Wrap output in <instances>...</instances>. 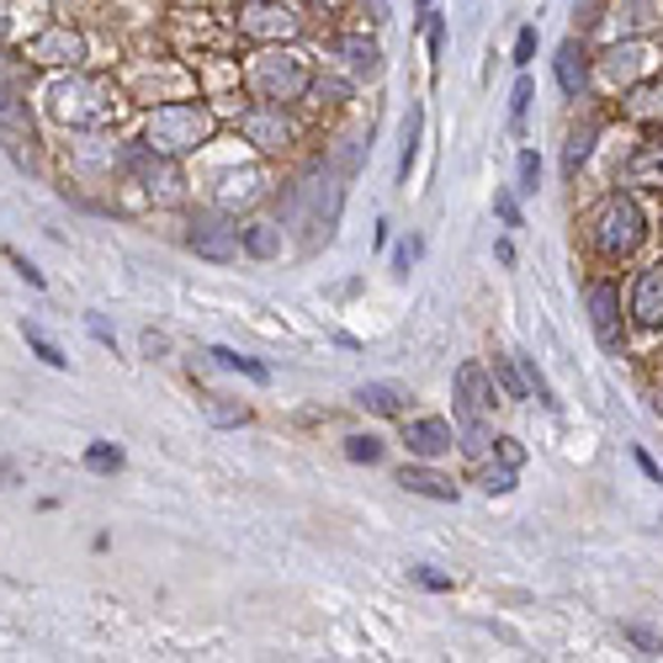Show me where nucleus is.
I'll list each match as a JSON object with an SVG mask.
<instances>
[{
	"mask_svg": "<svg viewBox=\"0 0 663 663\" xmlns=\"http://www.w3.org/2000/svg\"><path fill=\"white\" fill-rule=\"evenodd\" d=\"M494 446H499V462H510V468H521V462H525L521 441H510V435H504V441H494Z\"/></svg>",
	"mask_w": 663,
	"mask_h": 663,
	"instance_id": "38",
	"label": "nucleus"
},
{
	"mask_svg": "<svg viewBox=\"0 0 663 663\" xmlns=\"http://www.w3.org/2000/svg\"><path fill=\"white\" fill-rule=\"evenodd\" d=\"M122 165H128V175H133V181H139V187L149 191L160 208H175V202L187 197V191H181V187H187V181H181V165H175L170 154H154L149 143L128 149V154H122Z\"/></svg>",
	"mask_w": 663,
	"mask_h": 663,
	"instance_id": "5",
	"label": "nucleus"
},
{
	"mask_svg": "<svg viewBox=\"0 0 663 663\" xmlns=\"http://www.w3.org/2000/svg\"><path fill=\"white\" fill-rule=\"evenodd\" d=\"M626 112L637 122H659L663 118V80H647V86H637V91L626 96Z\"/></svg>",
	"mask_w": 663,
	"mask_h": 663,
	"instance_id": "21",
	"label": "nucleus"
},
{
	"mask_svg": "<svg viewBox=\"0 0 663 663\" xmlns=\"http://www.w3.org/2000/svg\"><path fill=\"white\" fill-rule=\"evenodd\" d=\"M86 324H91V334H96V340H101V345H112V330H107V324H101L96 313H91V319H86Z\"/></svg>",
	"mask_w": 663,
	"mask_h": 663,
	"instance_id": "43",
	"label": "nucleus"
},
{
	"mask_svg": "<svg viewBox=\"0 0 663 663\" xmlns=\"http://www.w3.org/2000/svg\"><path fill=\"white\" fill-rule=\"evenodd\" d=\"M223 366V372H244V378H255V382H271V366H261V361H250V355H239V351H229V345H213L208 351Z\"/></svg>",
	"mask_w": 663,
	"mask_h": 663,
	"instance_id": "23",
	"label": "nucleus"
},
{
	"mask_svg": "<svg viewBox=\"0 0 663 663\" xmlns=\"http://www.w3.org/2000/svg\"><path fill=\"white\" fill-rule=\"evenodd\" d=\"M309 96H330V101H345V96H351V86H345V80H324V74H313Z\"/></svg>",
	"mask_w": 663,
	"mask_h": 663,
	"instance_id": "34",
	"label": "nucleus"
},
{
	"mask_svg": "<svg viewBox=\"0 0 663 663\" xmlns=\"http://www.w3.org/2000/svg\"><path fill=\"white\" fill-rule=\"evenodd\" d=\"M399 489L403 494H420V499H441V504H456V483L430 468H399Z\"/></svg>",
	"mask_w": 663,
	"mask_h": 663,
	"instance_id": "15",
	"label": "nucleus"
},
{
	"mask_svg": "<svg viewBox=\"0 0 663 663\" xmlns=\"http://www.w3.org/2000/svg\"><path fill=\"white\" fill-rule=\"evenodd\" d=\"M86 468H91V473H118V468H122V451L107 446V441H96V446H86Z\"/></svg>",
	"mask_w": 663,
	"mask_h": 663,
	"instance_id": "28",
	"label": "nucleus"
},
{
	"mask_svg": "<svg viewBox=\"0 0 663 663\" xmlns=\"http://www.w3.org/2000/svg\"><path fill=\"white\" fill-rule=\"evenodd\" d=\"M489 372H494V382H499V393H504V399H515V403L531 399V382H525L521 355H504V351H499L494 361H489Z\"/></svg>",
	"mask_w": 663,
	"mask_h": 663,
	"instance_id": "19",
	"label": "nucleus"
},
{
	"mask_svg": "<svg viewBox=\"0 0 663 663\" xmlns=\"http://www.w3.org/2000/svg\"><path fill=\"white\" fill-rule=\"evenodd\" d=\"M425 6H430V0H420V11H425Z\"/></svg>",
	"mask_w": 663,
	"mask_h": 663,
	"instance_id": "45",
	"label": "nucleus"
},
{
	"mask_svg": "<svg viewBox=\"0 0 663 663\" xmlns=\"http://www.w3.org/2000/svg\"><path fill=\"white\" fill-rule=\"evenodd\" d=\"M632 324L637 330H663V265H647L632 287Z\"/></svg>",
	"mask_w": 663,
	"mask_h": 663,
	"instance_id": "12",
	"label": "nucleus"
},
{
	"mask_svg": "<svg viewBox=\"0 0 663 663\" xmlns=\"http://www.w3.org/2000/svg\"><path fill=\"white\" fill-rule=\"evenodd\" d=\"M525 107H531V80L521 74V80H515V96H510V112H515V122L525 118Z\"/></svg>",
	"mask_w": 663,
	"mask_h": 663,
	"instance_id": "37",
	"label": "nucleus"
},
{
	"mask_svg": "<svg viewBox=\"0 0 663 663\" xmlns=\"http://www.w3.org/2000/svg\"><path fill=\"white\" fill-rule=\"evenodd\" d=\"M414 579L425 584V590H451V573H435V569H414Z\"/></svg>",
	"mask_w": 663,
	"mask_h": 663,
	"instance_id": "40",
	"label": "nucleus"
},
{
	"mask_svg": "<svg viewBox=\"0 0 663 663\" xmlns=\"http://www.w3.org/2000/svg\"><path fill=\"white\" fill-rule=\"evenodd\" d=\"M494 213L504 218V229H521V208H515V197H510V191H499V197H494Z\"/></svg>",
	"mask_w": 663,
	"mask_h": 663,
	"instance_id": "35",
	"label": "nucleus"
},
{
	"mask_svg": "<svg viewBox=\"0 0 663 663\" xmlns=\"http://www.w3.org/2000/svg\"><path fill=\"white\" fill-rule=\"evenodd\" d=\"M309 86H313V70L298 48H277V53H261L250 64V91L261 101H303Z\"/></svg>",
	"mask_w": 663,
	"mask_h": 663,
	"instance_id": "3",
	"label": "nucleus"
},
{
	"mask_svg": "<svg viewBox=\"0 0 663 663\" xmlns=\"http://www.w3.org/2000/svg\"><path fill=\"white\" fill-rule=\"evenodd\" d=\"M202 409H208V420H213V425H244V420H250V409H244V403H234V399H223V393H208V399H202Z\"/></svg>",
	"mask_w": 663,
	"mask_h": 663,
	"instance_id": "24",
	"label": "nucleus"
},
{
	"mask_svg": "<svg viewBox=\"0 0 663 663\" xmlns=\"http://www.w3.org/2000/svg\"><path fill=\"white\" fill-rule=\"evenodd\" d=\"M494 372H483V366H456V409H473V414H489L494 409Z\"/></svg>",
	"mask_w": 663,
	"mask_h": 663,
	"instance_id": "13",
	"label": "nucleus"
},
{
	"mask_svg": "<svg viewBox=\"0 0 663 663\" xmlns=\"http://www.w3.org/2000/svg\"><path fill=\"white\" fill-rule=\"evenodd\" d=\"M594 139H600V128H594V122H584V128H573V133H569V149H563V175H579V165L590 160Z\"/></svg>",
	"mask_w": 663,
	"mask_h": 663,
	"instance_id": "22",
	"label": "nucleus"
},
{
	"mask_svg": "<svg viewBox=\"0 0 663 663\" xmlns=\"http://www.w3.org/2000/svg\"><path fill=\"white\" fill-rule=\"evenodd\" d=\"M340 53H345V64H351L355 74H378L382 70V48L372 43V38H361V32L340 38Z\"/></svg>",
	"mask_w": 663,
	"mask_h": 663,
	"instance_id": "20",
	"label": "nucleus"
},
{
	"mask_svg": "<svg viewBox=\"0 0 663 663\" xmlns=\"http://www.w3.org/2000/svg\"><path fill=\"white\" fill-rule=\"evenodd\" d=\"M536 59V27H521V38H515V70H525Z\"/></svg>",
	"mask_w": 663,
	"mask_h": 663,
	"instance_id": "33",
	"label": "nucleus"
},
{
	"mask_svg": "<svg viewBox=\"0 0 663 663\" xmlns=\"http://www.w3.org/2000/svg\"><path fill=\"white\" fill-rule=\"evenodd\" d=\"M642 59H647V48H642V43L611 48V59H605V70H611V74H616V80H621V74H637V64H642Z\"/></svg>",
	"mask_w": 663,
	"mask_h": 663,
	"instance_id": "26",
	"label": "nucleus"
},
{
	"mask_svg": "<svg viewBox=\"0 0 663 663\" xmlns=\"http://www.w3.org/2000/svg\"><path fill=\"white\" fill-rule=\"evenodd\" d=\"M187 239L202 261H218V265H229L239 250H244V229H234V218L229 213H197Z\"/></svg>",
	"mask_w": 663,
	"mask_h": 663,
	"instance_id": "6",
	"label": "nucleus"
},
{
	"mask_svg": "<svg viewBox=\"0 0 663 663\" xmlns=\"http://www.w3.org/2000/svg\"><path fill=\"white\" fill-rule=\"evenodd\" d=\"M17 483V462H0V489H11Z\"/></svg>",
	"mask_w": 663,
	"mask_h": 663,
	"instance_id": "44",
	"label": "nucleus"
},
{
	"mask_svg": "<svg viewBox=\"0 0 663 663\" xmlns=\"http://www.w3.org/2000/svg\"><path fill=\"white\" fill-rule=\"evenodd\" d=\"M626 637L637 642L642 653H663V642H659V637H653V632H647V626H626Z\"/></svg>",
	"mask_w": 663,
	"mask_h": 663,
	"instance_id": "39",
	"label": "nucleus"
},
{
	"mask_svg": "<svg viewBox=\"0 0 663 663\" xmlns=\"http://www.w3.org/2000/svg\"><path fill=\"white\" fill-rule=\"evenodd\" d=\"M637 468L647 478H653V483H663V473H659V462H653V456H647V451H637Z\"/></svg>",
	"mask_w": 663,
	"mask_h": 663,
	"instance_id": "42",
	"label": "nucleus"
},
{
	"mask_svg": "<svg viewBox=\"0 0 663 663\" xmlns=\"http://www.w3.org/2000/svg\"><path fill=\"white\" fill-rule=\"evenodd\" d=\"M244 255H255V261H277V255H282V223H271V218L244 223Z\"/></svg>",
	"mask_w": 663,
	"mask_h": 663,
	"instance_id": "18",
	"label": "nucleus"
},
{
	"mask_svg": "<svg viewBox=\"0 0 663 663\" xmlns=\"http://www.w3.org/2000/svg\"><path fill=\"white\" fill-rule=\"evenodd\" d=\"M22 334H27V345H32V351H38V355H43L48 366H59V372H64V366H70V355L59 351V345H53V340H48V334L38 330V324H27Z\"/></svg>",
	"mask_w": 663,
	"mask_h": 663,
	"instance_id": "27",
	"label": "nucleus"
},
{
	"mask_svg": "<svg viewBox=\"0 0 663 663\" xmlns=\"http://www.w3.org/2000/svg\"><path fill=\"white\" fill-rule=\"evenodd\" d=\"M521 366H525V382H531V393H536V403H542V409H557V393H552V382L542 378V366H536L531 355H521Z\"/></svg>",
	"mask_w": 663,
	"mask_h": 663,
	"instance_id": "29",
	"label": "nucleus"
},
{
	"mask_svg": "<svg viewBox=\"0 0 663 663\" xmlns=\"http://www.w3.org/2000/svg\"><path fill=\"white\" fill-rule=\"evenodd\" d=\"M420 250H425V244H420V239H403L399 250H393V265H399V271H409V265L420 261Z\"/></svg>",
	"mask_w": 663,
	"mask_h": 663,
	"instance_id": "36",
	"label": "nucleus"
},
{
	"mask_svg": "<svg viewBox=\"0 0 663 663\" xmlns=\"http://www.w3.org/2000/svg\"><path fill=\"white\" fill-rule=\"evenodd\" d=\"M515 473H521V468L499 462V468H483V473H478V483H483L489 494H510V489H515Z\"/></svg>",
	"mask_w": 663,
	"mask_h": 663,
	"instance_id": "31",
	"label": "nucleus"
},
{
	"mask_svg": "<svg viewBox=\"0 0 663 663\" xmlns=\"http://www.w3.org/2000/svg\"><path fill=\"white\" fill-rule=\"evenodd\" d=\"M345 456L372 468V462H382V441H378V435H345Z\"/></svg>",
	"mask_w": 663,
	"mask_h": 663,
	"instance_id": "30",
	"label": "nucleus"
},
{
	"mask_svg": "<svg viewBox=\"0 0 663 663\" xmlns=\"http://www.w3.org/2000/svg\"><path fill=\"white\" fill-rule=\"evenodd\" d=\"M403 446L414 451V456H446V451L456 446V425L441 420V414L409 420V425H403Z\"/></svg>",
	"mask_w": 663,
	"mask_h": 663,
	"instance_id": "11",
	"label": "nucleus"
},
{
	"mask_svg": "<svg viewBox=\"0 0 663 663\" xmlns=\"http://www.w3.org/2000/svg\"><path fill=\"white\" fill-rule=\"evenodd\" d=\"M557 86H563V96H579L590 86V53H584L579 38H569V43L557 48Z\"/></svg>",
	"mask_w": 663,
	"mask_h": 663,
	"instance_id": "14",
	"label": "nucleus"
},
{
	"mask_svg": "<svg viewBox=\"0 0 663 663\" xmlns=\"http://www.w3.org/2000/svg\"><path fill=\"white\" fill-rule=\"evenodd\" d=\"M521 191H536L542 187V160H536V149H521Z\"/></svg>",
	"mask_w": 663,
	"mask_h": 663,
	"instance_id": "32",
	"label": "nucleus"
},
{
	"mask_svg": "<svg viewBox=\"0 0 663 663\" xmlns=\"http://www.w3.org/2000/svg\"><path fill=\"white\" fill-rule=\"evenodd\" d=\"M590 324H594L600 351L621 355V292H616V282H594L590 287Z\"/></svg>",
	"mask_w": 663,
	"mask_h": 663,
	"instance_id": "9",
	"label": "nucleus"
},
{
	"mask_svg": "<svg viewBox=\"0 0 663 663\" xmlns=\"http://www.w3.org/2000/svg\"><path fill=\"white\" fill-rule=\"evenodd\" d=\"M6 255H11V265H17V271H22L27 282H32V287H43V271H38V265H27L22 255H17V250H6Z\"/></svg>",
	"mask_w": 663,
	"mask_h": 663,
	"instance_id": "41",
	"label": "nucleus"
},
{
	"mask_svg": "<svg viewBox=\"0 0 663 663\" xmlns=\"http://www.w3.org/2000/svg\"><path fill=\"white\" fill-rule=\"evenodd\" d=\"M0 133H6V122H0Z\"/></svg>",
	"mask_w": 663,
	"mask_h": 663,
	"instance_id": "46",
	"label": "nucleus"
},
{
	"mask_svg": "<svg viewBox=\"0 0 663 663\" xmlns=\"http://www.w3.org/2000/svg\"><path fill=\"white\" fill-rule=\"evenodd\" d=\"M303 17L282 6V0H244L239 6V32L244 38H261V43H277V38H298Z\"/></svg>",
	"mask_w": 663,
	"mask_h": 663,
	"instance_id": "8",
	"label": "nucleus"
},
{
	"mask_svg": "<svg viewBox=\"0 0 663 663\" xmlns=\"http://www.w3.org/2000/svg\"><path fill=\"white\" fill-rule=\"evenodd\" d=\"M112 91L101 80H86V74H70V80H53L48 86V118L64 122V128H101L112 122Z\"/></svg>",
	"mask_w": 663,
	"mask_h": 663,
	"instance_id": "2",
	"label": "nucleus"
},
{
	"mask_svg": "<svg viewBox=\"0 0 663 663\" xmlns=\"http://www.w3.org/2000/svg\"><path fill=\"white\" fill-rule=\"evenodd\" d=\"M642 239H647V218H642V208L632 197L616 191V197L600 208V218H594V250L611 255V261H626Z\"/></svg>",
	"mask_w": 663,
	"mask_h": 663,
	"instance_id": "4",
	"label": "nucleus"
},
{
	"mask_svg": "<svg viewBox=\"0 0 663 663\" xmlns=\"http://www.w3.org/2000/svg\"><path fill=\"white\" fill-rule=\"evenodd\" d=\"M403 388H393V382H366V388H355V403L361 409H372V414H382V420H399L403 414Z\"/></svg>",
	"mask_w": 663,
	"mask_h": 663,
	"instance_id": "17",
	"label": "nucleus"
},
{
	"mask_svg": "<svg viewBox=\"0 0 663 663\" xmlns=\"http://www.w3.org/2000/svg\"><path fill=\"white\" fill-rule=\"evenodd\" d=\"M239 133H244V143H255L261 154H282L292 143V122H287L282 101H255V107L239 112Z\"/></svg>",
	"mask_w": 663,
	"mask_h": 663,
	"instance_id": "7",
	"label": "nucleus"
},
{
	"mask_svg": "<svg viewBox=\"0 0 663 663\" xmlns=\"http://www.w3.org/2000/svg\"><path fill=\"white\" fill-rule=\"evenodd\" d=\"M456 446L468 451L473 462H483V456H489V446H494L489 420H483V414H473V409H456Z\"/></svg>",
	"mask_w": 663,
	"mask_h": 663,
	"instance_id": "16",
	"label": "nucleus"
},
{
	"mask_svg": "<svg viewBox=\"0 0 663 663\" xmlns=\"http://www.w3.org/2000/svg\"><path fill=\"white\" fill-rule=\"evenodd\" d=\"M27 59L32 64H70V70H80V59H86V38L74 32V27H48L43 38H32L27 43Z\"/></svg>",
	"mask_w": 663,
	"mask_h": 663,
	"instance_id": "10",
	"label": "nucleus"
},
{
	"mask_svg": "<svg viewBox=\"0 0 663 663\" xmlns=\"http://www.w3.org/2000/svg\"><path fill=\"white\" fill-rule=\"evenodd\" d=\"M208 139H213V112H208L202 101H165V107H154L149 122H143V143H149L154 154H170V160L202 149Z\"/></svg>",
	"mask_w": 663,
	"mask_h": 663,
	"instance_id": "1",
	"label": "nucleus"
},
{
	"mask_svg": "<svg viewBox=\"0 0 663 663\" xmlns=\"http://www.w3.org/2000/svg\"><path fill=\"white\" fill-rule=\"evenodd\" d=\"M420 122H425V112H420V107H409V122H403V160H399V181H409V170H414V154H420Z\"/></svg>",
	"mask_w": 663,
	"mask_h": 663,
	"instance_id": "25",
	"label": "nucleus"
}]
</instances>
